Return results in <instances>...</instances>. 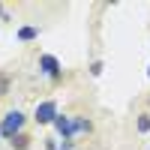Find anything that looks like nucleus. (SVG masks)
I'll use <instances>...</instances> for the list:
<instances>
[{
    "label": "nucleus",
    "mask_w": 150,
    "mask_h": 150,
    "mask_svg": "<svg viewBox=\"0 0 150 150\" xmlns=\"http://www.w3.org/2000/svg\"><path fill=\"white\" fill-rule=\"evenodd\" d=\"M90 72H93V75H102V63H99V60H96V63L90 66Z\"/></svg>",
    "instance_id": "obj_9"
},
{
    "label": "nucleus",
    "mask_w": 150,
    "mask_h": 150,
    "mask_svg": "<svg viewBox=\"0 0 150 150\" xmlns=\"http://www.w3.org/2000/svg\"><path fill=\"white\" fill-rule=\"evenodd\" d=\"M60 114H57V102L54 99H45V102L36 105V123H54Z\"/></svg>",
    "instance_id": "obj_2"
},
{
    "label": "nucleus",
    "mask_w": 150,
    "mask_h": 150,
    "mask_svg": "<svg viewBox=\"0 0 150 150\" xmlns=\"http://www.w3.org/2000/svg\"><path fill=\"white\" fill-rule=\"evenodd\" d=\"M21 126H24V114L21 111H9L3 117V123H0V135L3 138H15V135H21Z\"/></svg>",
    "instance_id": "obj_1"
},
{
    "label": "nucleus",
    "mask_w": 150,
    "mask_h": 150,
    "mask_svg": "<svg viewBox=\"0 0 150 150\" xmlns=\"http://www.w3.org/2000/svg\"><path fill=\"white\" fill-rule=\"evenodd\" d=\"M0 15H3V6H0Z\"/></svg>",
    "instance_id": "obj_10"
},
{
    "label": "nucleus",
    "mask_w": 150,
    "mask_h": 150,
    "mask_svg": "<svg viewBox=\"0 0 150 150\" xmlns=\"http://www.w3.org/2000/svg\"><path fill=\"white\" fill-rule=\"evenodd\" d=\"M138 129H141V132H147V129H150V117H147V114H144V117H138Z\"/></svg>",
    "instance_id": "obj_8"
},
{
    "label": "nucleus",
    "mask_w": 150,
    "mask_h": 150,
    "mask_svg": "<svg viewBox=\"0 0 150 150\" xmlns=\"http://www.w3.org/2000/svg\"><path fill=\"white\" fill-rule=\"evenodd\" d=\"M36 36H39L36 27H21V30H18V39H21V42H30V39H36Z\"/></svg>",
    "instance_id": "obj_5"
},
{
    "label": "nucleus",
    "mask_w": 150,
    "mask_h": 150,
    "mask_svg": "<svg viewBox=\"0 0 150 150\" xmlns=\"http://www.w3.org/2000/svg\"><path fill=\"white\" fill-rule=\"evenodd\" d=\"M147 78H150V69H147Z\"/></svg>",
    "instance_id": "obj_11"
},
{
    "label": "nucleus",
    "mask_w": 150,
    "mask_h": 150,
    "mask_svg": "<svg viewBox=\"0 0 150 150\" xmlns=\"http://www.w3.org/2000/svg\"><path fill=\"white\" fill-rule=\"evenodd\" d=\"M39 69L48 75V78H60V60L54 54H42L39 57Z\"/></svg>",
    "instance_id": "obj_3"
},
{
    "label": "nucleus",
    "mask_w": 150,
    "mask_h": 150,
    "mask_svg": "<svg viewBox=\"0 0 150 150\" xmlns=\"http://www.w3.org/2000/svg\"><path fill=\"white\" fill-rule=\"evenodd\" d=\"M54 129H57L60 135H63V141H72V135H75V120L60 114V117L54 120Z\"/></svg>",
    "instance_id": "obj_4"
},
{
    "label": "nucleus",
    "mask_w": 150,
    "mask_h": 150,
    "mask_svg": "<svg viewBox=\"0 0 150 150\" xmlns=\"http://www.w3.org/2000/svg\"><path fill=\"white\" fill-rule=\"evenodd\" d=\"M75 132H90V120H84V117H75Z\"/></svg>",
    "instance_id": "obj_7"
},
{
    "label": "nucleus",
    "mask_w": 150,
    "mask_h": 150,
    "mask_svg": "<svg viewBox=\"0 0 150 150\" xmlns=\"http://www.w3.org/2000/svg\"><path fill=\"white\" fill-rule=\"evenodd\" d=\"M27 135H15V138H12V147H15V150H27Z\"/></svg>",
    "instance_id": "obj_6"
}]
</instances>
